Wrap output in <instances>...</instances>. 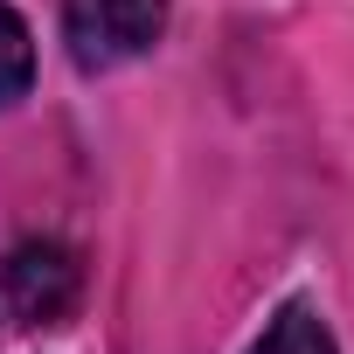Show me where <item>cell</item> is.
Wrapping results in <instances>:
<instances>
[{"mask_svg":"<svg viewBox=\"0 0 354 354\" xmlns=\"http://www.w3.org/2000/svg\"><path fill=\"white\" fill-rule=\"evenodd\" d=\"M77 285H84L77 257H70L63 243H49V236H42V243H21V250L8 257V278H0V292H8L15 319H28V326H56V319H70Z\"/></svg>","mask_w":354,"mask_h":354,"instance_id":"7a4b0ae2","label":"cell"},{"mask_svg":"<svg viewBox=\"0 0 354 354\" xmlns=\"http://www.w3.org/2000/svg\"><path fill=\"white\" fill-rule=\"evenodd\" d=\"M250 354H340V347H333L326 313H319V306H306V299H292V306L257 333V347H250Z\"/></svg>","mask_w":354,"mask_h":354,"instance_id":"3957f363","label":"cell"},{"mask_svg":"<svg viewBox=\"0 0 354 354\" xmlns=\"http://www.w3.org/2000/svg\"><path fill=\"white\" fill-rule=\"evenodd\" d=\"M167 28V0H70L63 8V42L77 70H118L146 56Z\"/></svg>","mask_w":354,"mask_h":354,"instance_id":"6da1fadb","label":"cell"},{"mask_svg":"<svg viewBox=\"0 0 354 354\" xmlns=\"http://www.w3.org/2000/svg\"><path fill=\"white\" fill-rule=\"evenodd\" d=\"M35 77V42H28V21L0 0V111H8Z\"/></svg>","mask_w":354,"mask_h":354,"instance_id":"277c9868","label":"cell"}]
</instances>
